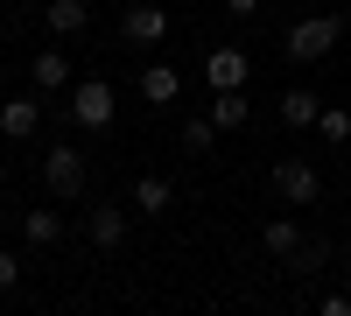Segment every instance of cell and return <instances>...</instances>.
<instances>
[{"mask_svg":"<svg viewBox=\"0 0 351 316\" xmlns=\"http://www.w3.org/2000/svg\"><path fill=\"white\" fill-rule=\"evenodd\" d=\"M337 36H344V14H302L281 49H288V64H316V56L337 49Z\"/></svg>","mask_w":351,"mask_h":316,"instance_id":"cell-1","label":"cell"},{"mask_svg":"<svg viewBox=\"0 0 351 316\" xmlns=\"http://www.w3.org/2000/svg\"><path fill=\"white\" fill-rule=\"evenodd\" d=\"M112 112H120V99H112V84H106V77H84V84H71V120H77V127L106 134V127H112Z\"/></svg>","mask_w":351,"mask_h":316,"instance_id":"cell-2","label":"cell"},{"mask_svg":"<svg viewBox=\"0 0 351 316\" xmlns=\"http://www.w3.org/2000/svg\"><path fill=\"white\" fill-rule=\"evenodd\" d=\"M84 176H92V169H84V155L71 148V141L43 155V190L49 197H84Z\"/></svg>","mask_w":351,"mask_h":316,"instance_id":"cell-3","label":"cell"},{"mask_svg":"<svg viewBox=\"0 0 351 316\" xmlns=\"http://www.w3.org/2000/svg\"><path fill=\"white\" fill-rule=\"evenodd\" d=\"M274 190H281V204L302 211V204H316V197H324V176H316L309 162H281V169H274Z\"/></svg>","mask_w":351,"mask_h":316,"instance_id":"cell-4","label":"cell"},{"mask_svg":"<svg viewBox=\"0 0 351 316\" xmlns=\"http://www.w3.org/2000/svg\"><path fill=\"white\" fill-rule=\"evenodd\" d=\"M260 246H267L274 260H302V267L316 260V246H309V232H295V218H274L267 232H260Z\"/></svg>","mask_w":351,"mask_h":316,"instance_id":"cell-5","label":"cell"},{"mask_svg":"<svg viewBox=\"0 0 351 316\" xmlns=\"http://www.w3.org/2000/svg\"><path fill=\"white\" fill-rule=\"evenodd\" d=\"M84 239H92L99 253L127 246V204H92V218H84Z\"/></svg>","mask_w":351,"mask_h":316,"instance_id":"cell-6","label":"cell"},{"mask_svg":"<svg viewBox=\"0 0 351 316\" xmlns=\"http://www.w3.org/2000/svg\"><path fill=\"white\" fill-rule=\"evenodd\" d=\"M246 49H211L204 56V77H211V92H246Z\"/></svg>","mask_w":351,"mask_h":316,"instance_id":"cell-7","label":"cell"},{"mask_svg":"<svg viewBox=\"0 0 351 316\" xmlns=\"http://www.w3.org/2000/svg\"><path fill=\"white\" fill-rule=\"evenodd\" d=\"M36 127H43V99H36V92H21V99H0V134H8V141H28Z\"/></svg>","mask_w":351,"mask_h":316,"instance_id":"cell-8","label":"cell"},{"mask_svg":"<svg viewBox=\"0 0 351 316\" xmlns=\"http://www.w3.org/2000/svg\"><path fill=\"white\" fill-rule=\"evenodd\" d=\"M84 21H92V8H84V0H43V28H49L56 42H64V36H77Z\"/></svg>","mask_w":351,"mask_h":316,"instance_id":"cell-9","label":"cell"},{"mask_svg":"<svg viewBox=\"0 0 351 316\" xmlns=\"http://www.w3.org/2000/svg\"><path fill=\"white\" fill-rule=\"evenodd\" d=\"M120 36H127V42H141V49H155V42L169 36V14H162V8H134V14L120 21Z\"/></svg>","mask_w":351,"mask_h":316,"instance_id":"cell-10","label":"cell"},{"mask_svg":"<svg viewBox=\"0 0 351 316\" xmlns=\"http://www.w3.org/2000/svg\"><path fill=\"white\" fill-rule=\"evenodd\" d=\"M28 84H36V92H64V84H71V56L64 49H43L36 64H28Z\"/></svg>","mask_w":351,"mask_h":316,"instance_id":"cell-11","label":"cell"},{"mask_svg":"<svg viewBox=\"0 0 351 316\" xmlns=\"http://www.w3.org/2000/svg\"><path fill=\"white\" fill-rule=\"evenodd\" d=\"M176 92H183V71H176V64H148V71H141V99H148V106H169Z\"/></svg>","mask_w":351,"mask_h":316,"instance_id":"cell-12","label":"cell"},{"mask_svg":"<svg viewBox=\"0 0 351 316\" xmlns=\"http://www.w3.org/2000/svg\"><path fill=\"white\" fill-rule=\"evenodd\" d=\"M169 204H176V183H169V176H141V183H134V211H148V218H162Z\"/></svg>","mask_w":351,"mask_h":316,"instance_id":"cell-13","label":"cell"},{"mask_svg":"<svg viewBox=\"0 0 351 316\" xmlns=\"http://www.w3.org/2000/svg\"><path fill=\"white\" fill-rule=\"evenodd\" d=\"M21 239H28V246H56V239H64V218H56L49 204H36V211L21 218Z\"/></svg>","mask_w":351,"mask_h":316,"instance_id":"cell-14","label":"cell"},{"mask_svg":"<svg viewBox=\"0 0 351 316\" xmlns=\"http://www.w3.org/2000/svg\"><path fill=\"white\" fill-rule=\"evenodd\" d=\"M316 112H324L316 92H302V84H288V92H281V120H288V127H316Z\"/></svg>","mask_w":351,"mask_h":316,"instance_id":"cell-15","label":"cell"},{"mask_svg":"<svg viewBox=\"0 0 351 316\" xmlns=\"http://www.w3.org/2000/svg\"><path fill=\"white\" fill-rule=\"evenodd\" d=\"M316 134H324L330 148H344V141H351V112L344 106H324V112H316Z\"/></svg>","mask_w":351,"mask_h":316,"instance_id":"cell-16","label":"cell"},{"mask_svg":"<svg viewBox=\"0 0 351 316\" xmlns=\"http://www.w3.org/2000/svg\"><path fill=\"white\" fill-rule=\"evenodd\" d=\"M211 127H246V92H218V106H211Z\"/></svg>","mask_w":351,"mask_h":316,"instance_id":"cell-17","label":"cell"},{"mask_svg":"<svg viewBox=\"0 0 351 316\" xmlns=\"http://www.w3.org/2000/svg\"><path fill=\"white\" fill-rule=\"evenodd\" d=\"M211 141H218L211 120H183V148H190V155H211Z\"/></svg>","mask_w":351,"mask_h":316,"instance_id":"cell-18","label":"cell"},{"mask_svg":"<svg viewBox=\"0 0 351 316\" xmlns=\"http://www.w3.org/2000/svg\"><path fill=\"white\" fill-rule=\"evenodd\" d=\"M8 289H21V260H14L8 246H0V295H8Z\"/></svg>","mask_w":351,"mask_h":316,"instance_id":"cell-19","label":"cell"},{"mask_svg":"<svg viewBox=\"0 0 351 316\" xmlns=\"http://www.w3.org/2000/svg\"><path fill=\"white\" fill-rule=\"evenodd\" d=\"M316 316H351V295H324V302H316Z\"/></svg>","mask_w":351,"mask_h":316,"instance_id":"cell-20","label":"cell"},{"mask_svg":"<svg viewBox=\"0 0 351 316\" xmlns=\"http://www.w3.org/2000/svg\"><path fill=\"white\" fill-rule=\"evenodd\" d=\"M225 8H232V14H253V8H260V0H225Z\"/></svg>","mask_w":351,"mask_h":316,"instance_id":"cell-21","label":"cell"},{"mask_svg":"<svg viewBox=\"0 0 351 316\" xmlns=\"http://www.w3.org/2000/svg\"><path fill=\"white\" fill-rule=\"evenodd\" d=\"M21 8H43V0H21Z\"/></svg>","mask_w":351,"mask_h":316,"instance_id":"cell-22","label":"cell"},{"mask_svg":"<svg viewBox=\"0 0 351 316\" xmlns=\"http://www.w3.org/2000/svg\"><path fill=\"white\" fill-rule=\"evenodd\" d=\"M0 232H8V218H0Z\"/></svg>","mask_w":351,"mask_h":316,"instance_id":"cell-23","label":"cell"}]
</instances>
